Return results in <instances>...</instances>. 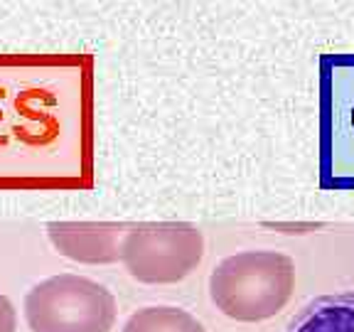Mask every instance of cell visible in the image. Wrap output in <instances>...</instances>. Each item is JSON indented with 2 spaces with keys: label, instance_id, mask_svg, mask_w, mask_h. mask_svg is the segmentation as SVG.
Instances as JSON below:
<instances>
[{
  "label": "cell",
  "instance_id": "1",
  "mask_svg": "<svg viewBox=\"0 0 354 332\" xmlns=\"http://www.w3.org/2000/svg\"><path fill=\"white\" fill-rule=\"evenodd\" d=\"M295 290V264L281 251H239L216 264L209 295L216 310L236 322L278 315Z\"/></svg>",
  "mask_w": 354,
  "mask_h": 332
},
{
  "label": "cell",
  "instance_id": "2",
  "mask_svg": "<svg viewBox=\"0 0 354 332\" xmlns=\"http://www.w3.org/2000/svg\"><path fill=\"white\" fill-rule=\"evenodd\" d=\"M22 310L32 332H111L116 322L113 293L77 273L39 281L28 290Z\"/></svg>",
  "mask_w": 354,
  "mask_h": 332
},
{
  "label": "cell",
  "instance_id": "3",
  "mask_svg": "<svg viewBox=\"0 0 354 332\" xmlns=\"http://www.w3.org/2000/svg\"><path fill=\"white\" fill-rule=\"evenodd\" d=\"M205 256V234L187 221L131 224L121 241V261L136 281L167 286L187 278Z\"/></svg>",
  "mask_w": 354,
  "mask_h": 332
},
{
  "label": "cell",
  "instance_id": "4",
  "mask_svg": "<svg viewBox=\"0 0 354 332\" xmlns=\"http://www.w3.org/2000/svg\"><path fill=\"white\" fill-rule=\"evenodd\" d=\"M131 224L118 221H50L47 237L66 259L88 266L121 261V241Z\"/></svg>",
  "mask_w": 354,
  "mask_h": 332
},
{
  "label": "cell",
  "instance_id": "5",
  "mask_svg": "<svg viewBox=\"0 0 354 332\" xmlns=\"http://www.w3.org/2000/svg\"><path fill=\"white\" fill-rule=\"evenodd\" d=\"M286 332H354V290L305 303L290 317Z\"/></svg>",
  "mask_w": 354,
  "mask_h": 332
},
{
  "label": "cell",
  "instance_id": "6",
  "mask_svg": "<svg viewBox=\"0 0 354 332\" xmlns=\"http://www.w3.org/2000/svg\"><path fill=\"white\" fill-rule=\"evenodd\" d=\"M123 332H207L205 325L183 308L172 305H148L133 313L123 325Z\"/></svg>",
  "mask_w": 354,
  "mask_h": 332
},
{
  "label": "cell",
  "instance_id": "7",
  "mask_svg": "<svg viewBox=\"0 0 354 332\" xmlns=\"http://www.w3.org/2000/svg\"><path fill=\"white\" fill-rule=\"evenodd\" d=\"M15 330H17L15 305L10 303L8 295L0 293V332H15Z\"/></svg>",
  "mask_w": 354,
  "mask_h": 332
}]
</instances>
